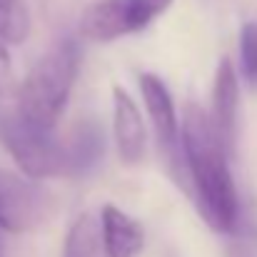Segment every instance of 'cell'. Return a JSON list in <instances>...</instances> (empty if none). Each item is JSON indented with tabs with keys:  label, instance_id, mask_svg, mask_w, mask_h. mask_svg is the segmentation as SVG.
<instances>
[{
	"label": "cell",
	"instance_id": "8992f818",
	"mask_svg": "<svg viewBox=\"0 0 257 257\" xmlns=\"http://www.w3.org/2000/svg\"><path fill=\"white\" fill-rule=\"evenodd\" d=\"M112 133H115L120 160L125 165H138L145 155L148 133H145L140 107L135 105L133 95L120 85L112 87Z\"/></svg>",
	"mask_w": 257,
	"mask_h": 257
},
{
	"label": "cell",
	"instance_id": "4fadbf2b",
	"mask_svg": "<svg viewBox=\"0 0 257 257\" xmlns=\"http://www.w3.org/2000/svg\"><path fill=\"white\" fill-rule=\"evenodd\" d=\"M240 68L250 87H257V20H250L240 30Z\"/></svg>",
	"mask_w": 257,
	"mask_h": 257
},
{
	"label": "cell",
	"instance_id": "30bf717a",
	"mask_svg": "<svg viewBox=\"0 0 257 257\" xmlns=\"http://www.w3.org/2000/svg\"><path fill=\"white\" fill-rule=\"evenodd\" d=\"M63 257H107L105 242H102V227L100 217L95 220L92 215H80L65 240V252Z\"/></svg>",
	"mask_w": 257,
	"mask_h": 257
},
{
	"label": "cell",
	"instance_id": "52a82bcc",
	"mask_svg": "<svg viewBox=\"0 0 257 257\" xmlns=\"http://www.w3.org/2000/svg\"><path fill=\"white\" fill-rule=\"evenodd\" d=\"M237 107H240V85L237 73L230 58H222L217 63L215 83H212V125L227 148V153H235V138H237Z\"/></svg>",
	"mask_w": 257,
	"mask_h": 257
},
{
	"label": "cell",
	"instance_id": "8fae6325",
	"mask_svg": "<svg viewBox=\"0 0 257 257\" xmlns=\"http://www.w3.org/2000/svg\"><path fill=\"white\" fill-rule=\"evenodd\" d=\"M30 35V13L23 0H0V43L20 45Z\"/></svg>",
	"mask_w": 257,
	"mask_h": 257
},
{
	"label": "cell",
	"instance_id": "7a4b0ae2",
	"mask_svg": "<svg viewBox=\"0 0 257 257\" xmlns=\"http://www.w3.org/2000/svg\"><path fill=\"white\" fill-rule=\"evenodd\" d=\"M80 70V48L73 38H60L28 73L18 90V112L33 125L53 130L63 117Z\"/></svg>",
	"mask_w": 257,
	"mask_h": 257
},
{
	"label": "cell",
	"instance_id": "5b68a950",
	"mask_svg": "<svg viewBox=\"0 0 257 257\" xmlns=\"http://www.w3.org/2000/svg\"><path fill=\"white\" fill-rule=\"evenodd\" d=\"M55 210L53 197L28 175L0 168V230L23 235L38 230Z\"/></svg>",
	"mask_w": 257,
	"mask_h": 257
},
{
	"label": "cell",
	"instance_id": "277c9868",
	"mask_svg": "<svg viewBox=\"0 0 257 257\" xmlns=\"http://www.w3.org/2000/svg\"><path fill=\"white\" fill-rule=\"evenodd\" d=\"M172 0H95L80 15V35L95 43H110L145 30L168 13Z\"/></svg>",
	"mask_w": 257,
	"mask_h": 257
},
{
	"label": "cell",
	"instance_id": "6da1fadb",
	"mask_svg": "<svg viewBox=\"0 0 257 257\" xmlns=\"http://www.w3.org/2000/svg\"><path fill=\"white\" fill-rule=\"evenodd\" d=\"M180 143L200 215L215 232H232L240 215V200L230 172V153L222 145L210 112L197 102L185 105Z\"/></svg>",
	"mask_w": 257,
	"mask_h": 257
},
{
	"label": "cell",
	"instance_id": "ba28073f",
	"mask_svg": "<svg viewBox=\"0 0 257 257\" xmlns=\"http://www.w3.org/2000/svg\"><path fill=\"white\" fill-rule=\"evenodd\" d=\"M138 85L145 100V110L153 120V127L165 148H175L180 140V127H177V112L168 85L155 75V73H143L138 78Z\"/></svg>",
	"mask_w": 257,
	"mask_h": 257
},
{
	"label": "cell",
	"instance_id": "7c38bea8",
	"mask_svg": "<svg viewBox=\"0 0 257 257\" xmlns=\"http://www.w3.org/2000/svg\"><path fill=\"white\" fill-rule=\"evenodd\" d=\"M102 148H105V143L100 140V130H97V127H87V125H85V127L75 135L73 145L68 148V150H70L73 172L87 170V168H90V165L100 158Z\"/></svg>",
	"mask_w": 257,
	"mask_h": 257
},
{
	"label": "cell",
	"instance_id": "9c48e42d",
	"mask_svg": "<svg viewBox=\"0 0 257 257\" xmlns=\"http://www.w3.org/2000/svg\"><path fill=\"white\" fill-rule=\"evenodd\" d=\"M100 227L107 257H138L145 245L143 225L122 212L115 205H105L100 210Z\"/></svg>",
	"mask_w": 257,
	"mask_h": 257
},
{
	"label": "cell",
	"instance_id": "5bb4252c",
	"mask_svg": "<svg viewBox=\"0 0 257 257\" xmlns=\"http://www.w3.org/2000/svg\"><path fill=\"white\" fill-rule=\"evenodd\" d=\"M0 257H3V252H0Z\"/></svg>",
	"mask_w": 257,
	"mask_h": 257
},
{
	"label": "cell",
	"instance_id": "3957f363",
	"mask_svg": "<svg viewBox=\"0 0 257 257\" xmlns=\"http://www.w3.org/2000/svg\"><path fill=\"white\" fill-rule=\"evenodd\" d=\"M0 140L15 160L18 170L33 180H48L73 172L70 150L60 140H55L53 130L33 125L18 110L0 117Z\"/></svg>",
	"mask_w": 257,
	"mask_h": 257
}]
</instances>
